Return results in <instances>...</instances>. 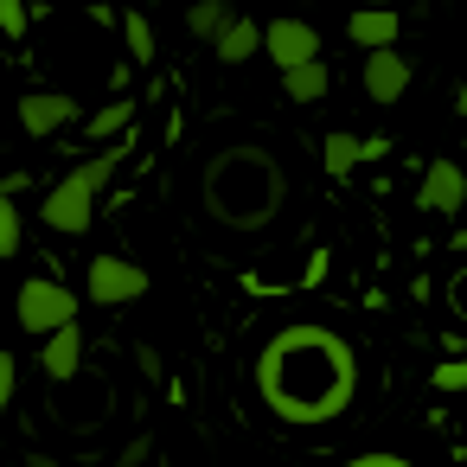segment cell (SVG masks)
Listing matches in <instances>:
<instances>
[{
    "label": "cell",
    "mask_w": 467,
    "mask_h": 467,
    "mask_svg": "<svg viewBox=\"0 0 467 467\" xmlns=\"http://www.w3.org/2000/svg\"><path fill=\"white\" fill-rule=\"evenodd\" d=\"M256 403L282 429H333L358 403V352L327 320H288L256 346Z\"/></svg>",
    "instance_id": "cell-1"
},
{
    "label": "cell",
    "mask_w": 467,
    "mask_h": 467,
    "mask_svg": "<svg viewBox=\"0 0 467 467\" xmlns=\"http://www.w3.org/2000/svg\"><path fill=\"white\" fill-rule=\"evenodd\" d=\"M199 192H205V212L218 224H231V231H263L282 212V199H288L282 167L263 148H224V154H212Z\"/></svg>",
    "instance_id": "cell-2"
},
{
    "label": "cell",
    "mask_w": 467,
    "mask_h": 467,
    "mask_svg": "<svg viewBox=\"0 0 467 467\" xmlns=\"http://www.w3.org/2000/svg\"><path fill=\"white\" fill-rule=\"evenodd\" d=\"M122 154H129V141H109L103 154H90L84 167H71V173L46 192V205H39L46 231H58V237H84V231L97 224V199H103V186L116 180Z\"/></svg>",
    "instance_id": "cell-3"
},
{
    "label": "cell",
    "mask_w": 467,
    "mask_h": 467,
    "mask_svg": "<svg viewBox=\"0 0 467 467\" xmlns=\"http://www.w3.org/2000/svg\"><path fill=\"white\" fill-rule=\"evenodd\" d=\"M14 314H20V327L33 339H46V333H58V327L78 320V295L65 282H52V275H26L20 295H14Z\"/></svg>",
    "instance_id": "cell-4"
},
{
    "label": "cell",
    "mask_w": 467,
    "mask_h": 467,
    "mask_svg": "<svg viewBox=\"0 0 467 467\" xmlns=\"http://www.w3.org/2000/svg\"><path fill=\"white\" fill-rule=\"evenodd\" d=\"M84 295H90L97 307H129V301L148 295V269L129 263V256H97L90 275H84Z\"/></svg>",
    "instance_id": "cell-5"
},
{
    "label": "cell",
    "mask_w": 467,
    "mask_h": 467,
    "mask_svg": "<svg viewBox=\"0 0 467 467\" xmlns=\"http://www.w3.org/2000/svg\"><path fill=\"white\" fill-rule=\"evenodd\" d=\"M263 52L275 58V71H295V65L320 58V33H314L307 20L282 14V20H269V26H263Z\"/></svg>",
    "instance_id": "cell-6"
},
{
    "label": "cell",
    "mask_w": 467,
    "mask_h": 467,
    "mask_svg": "<svg viewBox=\"0 0 467 467\" xmlns=\"http://www.w3.org/2000/svg\"><path fill=\"white\" fill-rule=\"evenodd\" d=\"M78 116H84V109H78V97H65V90H33V97H20V129H26L33 141L71 129Z\"/></svg>",
    "instance_id": "cell-7"
},
{
    "label": "cell",
    "mask_w": 467,
    "mask_h": 467,
    "mask_svg": "<svg viewBox=\"0 0 467 467\" xmlns=\"http://www.w3.org/2000/svg\"><path fill=\"white\" fill-rule=\"evenodd\" d=\"M403 90H410L403 52H397V46H378V52L365 58V97H371V103H397Z\"/></svg>",
    "instance_id": "cell-8"
},
{
    "label": "cell",
    "mask_w": 467,
    "mask_h": 467,
    "mask_svg": "<svg viewBox=\"0 0 467 467\" xmlns=\"http://www.w3.org/2000/svg\"><path fill=\"white\" fill-rule=\"evenodd\" d=\"M346 33H352V46H365V52H378V46H397V33H403V20H397L390 7H365V14H352V20H346Z\"/></svg>",
    "instance_id": "cell-9"
},
{
    "label": "cell",
    "mask_w": 467,
    "mask_h": 467,
    "mask_svg": "<svg viewBox=\"0 0 467 467\" xmlns=\"http://www.w3.org/2000/svg\"><path fill=\"white\" fill-rule=\"evenodd\" d=\"M78 365H84V327L71 320V327L46 333V371L65 384V378H78Z\"/></svg>",
    "instance_id": "cell-10"
},
{
    "label": "cell",
    "mask_w": 467,
    "mask_h": 467,
    "mask_svg": "<svg viewBox=\"0 0 467 467\" xmlns=\"http://www.w3.org/2000/svg\"><path fill=\"white\" fill-rule=\"evenodd\" d=\"M212 52H218V65H250V58L263 52V26L237 14V20H231V26L218 33V46H212Z\"/></svg>",
    "instance_id": "cell-11"
},
{
    "label": "cell",
    "mask_w": 467,
    "mask_h": 467,
    "mask_svg": "<svg viewBox=\"0 0 467 467\" xmlns=\"http://www.w3.org/2000/svg\"><path fill=\"white\" fill-rule=\"evenodd\" d=\"M461 192H467L461 167L435 161V167H429V180H422V205H429V212H454V205H461Z\"/></svg>",
    "instance_id": "cell-12"
},
{
    "label": "cell",
    "mask_w": 467,
    "mask_h": 467,
    "mask_svg": "<svg viewBox=\"0 0 467 467\" xmlns=\"http://www.w3.org/2000/svg\"><path fill=\"white\" fill-rule=\"evenodd\" d=\"M231 20H237V14L224 7V0H192V7H186V33L205 39V46H218V33H224Z\"/></svg>",
    "instance_id": "cell-13"
},
{
    "label": "cell",
    "mask_w": 467,
    "mask_h": 467,
    "mask_svg": "<svg viewBox=\"0 0 467 467\" xmlns=\"http://www.w3.org/2000/svg\"><path fill=\"white\" fill-rule=\"evenodd\" d=\"M282 90H288L295 103H320V97H327V65H320V58H307V65L282 71Z\"/></svg>",
    "instance_id": "cell-14"
},
{
    "label": "cell",
    "mask_w": 467,
    "mask_h": 467,
    "mask_svg": "<svg viewBox=\"0 0 467 467\" xmlns=\"http://www.w3.org/2000/svg\"><path fill=\"white\" fill-rule=\"evenodd\" d=\"M135 129V103L129 97H116V103H103L97 116H90V141H122Z\"/></svg>",
    "instance_id": "cell-15"
},
{
    "label": "cell",
    "mask_w": 467,
    "mask_h": 467,
    "mask_svg": "<svg viewBox=\"0 0 467 467\" xmlns=\"http://www.w3.org/2000/svg\"><path fill=\"white\" fill-rule=\"evenodd\" d=\"M122 39H129L135 65H154V26H148V14H122Z\"/></svg>",
    "instance_id": "cell-16"
},
{
    "label": "cell",
    "mask_w": 467,
    "mask_h": 467,
    "mask_svg": "<svg viewBox=\"0 0 467 467\" xmlns=\"http://www.w3.org/2000/svg\"><path fill=\"white\" fill-rule=\"evenodd\" d=\"M358 161H365V141H358V135H327V173L346 180Z\"/></svg>",
    "instance_id": "cell-17"
},
{
    "label": "cell",
    "mask_w": 467,
    "mask_h": 467,
    "mask_svg": "<svg viewBox=\"0 0 467 467\" xmlns=\"http://www.w3.org/2000/svg\"><path fill=\"white\" fill-rule=\"evenodd\" d=\"M7 256H20V205L14 192H0V263Z\"/></svg>",
    "instance_id": "cell-18"
},
{
    "label": "cell",
    "mask_w": 467,
    "mask_h": 467,
    "mask_svg": "<svg viewBox=\"0 0 467 467\" xmlns=\"http://www.w3.org/2000/svg\"><path fill=\"white\" fill-rule=\"evenodd\" d=\"M33 14H26V0H0V39H26Z\"/></svg>",
    "instance_id": "cell-19"
},
{
    "label": "cell",
    "mask_w": 467,
    "mask_h": 467,
    "mask_svg": "<svg viewBox=\"0 0 467 467\" xmlns=\"http://www.w3.org/2000/svg\"><path fill=\"white\" fill-rule=\"evenodd\" d=\"M339 467H416L410 454H390V448H365V454H352V461H339Z\"/></svg>",
    "instance_id": "cell-20"
},
{
    "label": "cell",
    "mask_w": 467,
    "mask_h": 467,
    "mask_svg": "<svg viewBox=\"0 0 467 467\" xmlns=\"http://www.w3.org/2000/svg\"><path fill=\"white\" fill-rule=\"evenodd\" d=\"M14 390H20V365H14V352L0 346V410L14 403Z\"/></svg>",
    "instance_id": "cell-21"
},
{
    "label": "cell",
    "mask_w": 467,
    "mask_h": 467,
    "mask_svg": "<svg viewBox=\"0 0 467 467\" xmlns=\"http://www.w3.org/2000/svg\"><path fill=\"white\" fill-rule=\"evenodd\" d=\"M435 390H467V358L461 365H441L435 371Z\"/></svg>",
    "instance_id": "cell-22"
},
{
    "label": "cell",
    "mask_w": 467,
    "mask_h": 467,
    "mask_svg": "<svg viewBox=\"0 0 467 467\" xmlns=\"http://www.w3.org/2000/svg\"><path fill=\"white\" fill-rule=\"evenodd\" d=\"M448 295H454V307L467 314V275H454V288H448Z\"/></svg>",
    "instance_id": "cell-23"
},
{
    "label": "cell",
    "mask_w": 467,
    "mask_h": 467,
    "mask_svg": "<svg viewBox=\"0 0 467 467\" xmlns=\"http://www.w3.org/2000/svg\"><path fill=\"white\" fill-rule=\"evenodd\" d=\"M454 109H461V116H467V84H461V97H454Z\"/></svg>",
    "instance_id": "cell-24"
}]
</instances>
